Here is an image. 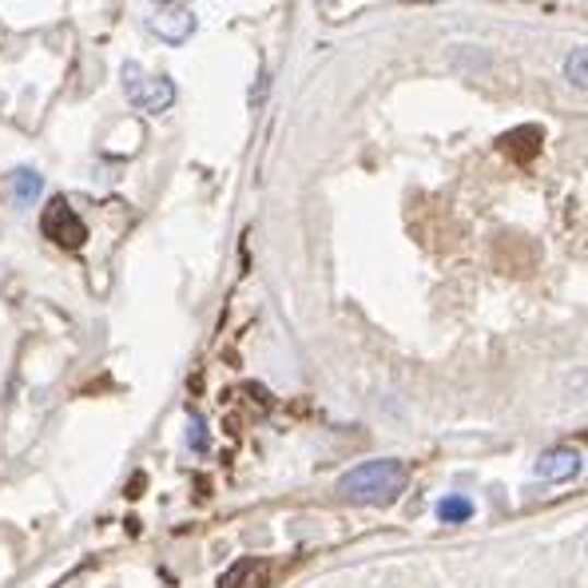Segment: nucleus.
<instances>
[{"label":"nucleus","mask_w":588,"mask_h":588,"mask_svg":"<svg viewBox=\"0 0 588 588\" xmlns=\"http://www.w3.org/2000/svg\"><path fill=\"white\" fill-rule=\"evenodd\" d=\"M124 96H128L131 108L160 116V111H167L175 104V84L167 77L143 72L140 64H124Z\"/></svg>","instance_id":"nucleus-2"},{"label":"nucleus","mask_w":588,"mask_h":588,"mask_svg":"<svg viewBox=\"0 0 588 588\" xmlns=\"http://www.w3.org/2000/svg\"><path fill=\"white\" fill-rule=\"evenodd\" d=\"M148 33L160 36L164 44H184L196 36V16L184 4H160L148 12Z\"/></svg>","instance_id":"nucleus-4"},{"label":"nucleus","mask_w":588,"mask_h":588,"mask_svg":"<svg viewBox=\"0 0 588 588\" xmlns=\"http://www.w3.org/2000/svg\"><path fill=\"white\" fill-rule=\"evenodd\" d=\"M44 191V179L33 172V167H21V172H12V199L21 203V208H33L36 199Z\"/></svg>","instance_id":"nucleus-7"},{"label":"nucleus","mask_w":588,"mask_h":588,"mask_svg":"<svg viewBox=\"0 0 588 588\" xmlns=\"http://www.w3.org/2000/svg\"><path fill=\"white\" fill-rule=\"evenodd\" d=\"M191 446H196V454H208V434H203L199 418H191Z\"/></svg>","instance_id":"nucleus-10"},{"label":"nucleus","mask_w":588,"mask_h":588,"mask_svg":"<svg viewBox=\"0 0 588 588\" xmlns=\"http://www.w3.org/2000/svg\"><path fill=\"white\" fill-rule=\"evenodd\" d=\"M541 128L537 124H525V128H513L509 136H502L497 140V148H502L509 160H517V164H533L537 160V152H541Z\"/></svg>","instance_id":"nucleus-6"},{"label":"nucleus","mask_w":588,"mask_h":588,"mask_svg":"<svg viewBox=\"0 0 588 588\" xmlns=\"http://www.w3.org/2000/svg\"><path fill=\"white\" fill-rule=\"evenodd\" d=\"M577 473H580V449L556 446L537 458V478L541 481H573Z\"/></svg>","instance_id":"nucleus-5"},{"label":"nucleus","mask_w":588,"mask_h":588,"mask_svg":"<svg viewBox=\"0 0 588 588\" xmlns=\"http://www.w3.org/2000/svg\"><path fill=\"white\" fill-rule=\"evenodd\" d=\"M565 77L568 84H577V92H585L588 87V77H585V48H577V52L565 56Z\"/></svg>","instance_id":"nucleus-9"},{"label":"nucleus","mask_w":588,"mask_h":588,"mask_svg":"<svg viewBox=\"0 0 588 588\" xmlns=\"http://www.w3.org/2000/svg\"><path fill=\"white\" fill-rule=\"evenodd\" d=\"M437 517H442L446 525H466L469 517H473V502L461 497V493H454V497H446V502H437Z\"/></svg>","instance_id":"nucleus-8"},{"label":"nucleus","mask_w":588,"mask_h":588,"mask_svg":"<svg viewBox=\"0 0 588 588\" xmlns=\"http://www.w3.org/2000/svg\"><path fill=\"white\" fill-rule=\"evenodd\" d=\"M405 485V466L393 458L381 461H366V466L350 469L346 478L338 481V493L346 502H362V505H386L393 502Z\"/></svg>","instance_id":"nucleus-1"},{"label":"nucleus","mask_w":588,"mask_h":588,"mask_svg":"<svg viewBox=\"0 0 588 588\" xmlns=\"http://www.w3.org/2000/svg\"><path fill=\"white\" fill-rule=\"evenodd\" d=\"M40 227H44V235H48L56 247H64V251H80V247H84V239H87L84 219L72 211V203H68L64 196L52 199V203L44 208Z\"/></svg>","instance_id":"nucleus-3"}]
</instances>
